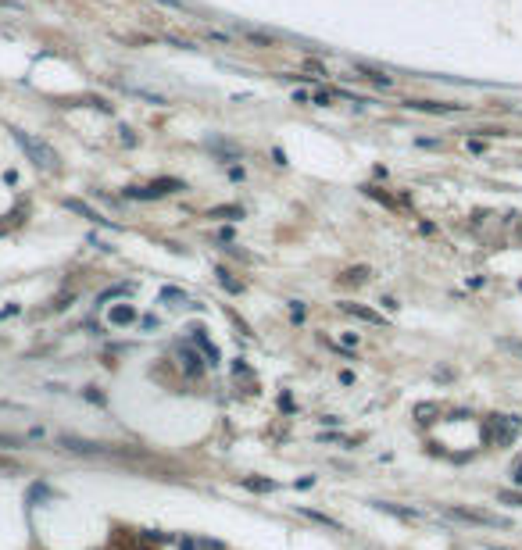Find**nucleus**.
Here are the masks:
<instances>
[{"label": "nucleus", "mask_w": 522, "mask_h": 550, "mask_svg": "<svg viewBox=\"0 0 522 550\" xmlns=\"http://www.w3.org/2000/svg\"><path fill=\"white\" fill-rule=\"evenodd\" d=\"M522 421L515 415H490L483 418V443L487 447H508V443L519 436Z\"/></svg>", "instance_id": "f257e3e1"}, {"label": "nucleus", "mask_w": 522, "mask_h": 550, "mask_svg": "<svg viewBox=\"0 0 522 550\" xmlns=\"http://www.w3.org/2000/svg\"><path fill=\"white\" fill-rule=\"evenodd\" d=\"M15 143L32 158L36 168H44V172H54V168H57V154L50 151L44 140H36V136H29V133H22V129H15Z\"/></svg>", "instance_id": "f03ea898"}, {"label": "nucleus", "mask_w": 522, "mask_h": 550, "mask_svg": "<svg viewBox=\"0 0 522 550\" xmlns=\"http://www.w3.org/2000/svg\"><path fill=\"white\" fill-rule=\"evenodd\" d=\"M176 189H186V186L179 179H154L147 186H129V189H125V197H129V200H161V197L176 193Z\"/></svg>", "instance_id": "7ed1b4c3"}, {"label": "nucleus", "mask_w": 522, "mask_h": 550, "mask_svg": "<svg viewBox=\"0 0 522 550\" xmlns=\"http://www.w3.org/2000/svg\"><path fill=\"white\" fill-rule=\"evenodd\" d=\"M404 111H415V115H462L465 104H447V100H404Z\"/></svg>", "instance_id": "20e7f679"}, {"label": "nucleus", "mask_w": 522, "mask_h": 550, "mask_svg": "<svg viewBox=\"0 0 522 550\" xmlns=\"http://www.w3.org/2000/svg\"><path fill=\"white\" fill-rule=\"evenodd\" d=\"M447 515L458 518V522H469V525H487V529L508 525L505 518H497V515H490V511H472V507H447Z\"/></svg>", "instance_id": "39448f33"}, {"label": "nucleus", "mask_w": 522, "mask_h": 550, "mask_svg": "<svg viewBox=\"0 0 522 550\" xmlns=\"http://www.w3.org/2000/svg\"><path fill=\"white\" fill-rule=\"evenodd\" d=\"M354 72H358L362 79H369V82H375V86H393V75H386L383 68H375V65H369V61H354Z\"/></svg>", "instance_id": "423d86ee"}, {"label": "nucleus", "mask_w": 522, "mask_h": 550, "mask_svg": "<svg viewBox=\"0 0 522 550\" xmlns=\"http://www.w3.org/2000/svg\"><path fill=\"white\" fill-rule=\"evenodd\" d=\"M340 311H344V314H351V319H358V322L383 325V314H380V311H369V307H362V304H340Z\"/></svg>", "instance_id": "0eeeda50"}, {"label": "nucleus", "mask_w": 522, "mask_h": 550, "mask_svg": "<svg viewBox=\"0 0 522 550\" xmlns=\"http://www.w3.org/2000/svg\"><path fill=\"white\" fill-rule=\"evenodd\" d=\"M179 365H183V372L190 375V379H201L204 375V365H201V357L190 350V347H183L179 350Z\"/></svg>", "instance_id": "6e6552de"}, {"label": "nucleus", "mask_w": 522, "mask_h": 550, "mask_svg": "<svg viewBox=\"0 0 522 550\" xmlns=\"http://www.w3.org/2000/svg\"><path fill=\"white\" fill-rule=\"evenodd\" d=\"M236 32H240V39H247V44H258V47H272V44H276L272 32H261V29H250V26H240Z\"/></svg>", "instance_id": "1a4fd4ad"}, {"label": "nucleus", "mask_w": 522, "mask_h": 550, "mask_svg": "<svg viewBox=\"0 0 522 550\" xmlns=\"http://www.w3.org/2000/svg\"><path fill=\"white\" fill-rule=\"evenodd\" d=\"M194 343H197V347L204 350V357H207V365H218V347H215L212 340H207V336H204V329H201V325L194 329Z\"/></svg>", "instance_id": "9d476101"}, {"label": "nucleus", "mask_w": 522, "mask_h": 550, "mask_svg": "<svg viewBox=\"0 0 522 550\" xmlns=\"http://www.w3.org/2000/svg\"><path fill=\"white\" fill-rule=\"evenodd\" d=\"M207 218H225V222H240L243 218V207L240 204H218L207 211Z\"/></svg>", "instance_id": "9b49d317"}, {"label": "nucleus", "mask_w": 522, "mask_h": 550, "mask_svg": "<svg viewBox=\"0 0 522 550\" xmlns=\"http://www.w3.org/2000/svg\"><path fill=\"white\" fill-rule=\"evenodd\" d=\"M207 151L218 154L222 161H240V158H243V154L236 151V146H229V143H222V140H207Z\"/></svg>", "instance_id": "f8f14e48"}, {"label": "nucleus", "mask_w": 522, "mask_h": 550, "mask_svg": "<svg viewBox=\"0 0 522 550\" xmlns=\"http://www.w3.org/2000/svg\"><path fill=\"white\" fill-rule=\"evenodd\" d=\"M369 279V265H358V268H347L344 275H340V283L344 286H362Z\"/></svg>", "instance_id": "ddd939ff"}, {"label": "nucleus", "mask_w": 522, "mask_h": 550, "mask_svg": "<svg viewBox=\"0 0 522 550\" xmlns=\"http://www.w3.org/2000/svg\"><path fill=\"white\" fill-rule=\"evenodd\" d=\"M301 75H308V79H322V75H326V79H329V68L322 65L319 57H308L304 65H301Z\"/></svg>", "instance_id": "4468645a"}, {"label": "nucleus", "mask_w": 522, "mask_h": 550, "mask_svg": "<svg viewBox=\"0 0 522 550\" xmlns=\"http://www.w3.org/2000/svg\"><path fill=\"white\" fill-rule=\"evenodd\" d=\"M375 507H380V511H386V515H398V518H404V522L419 518V511H411V507H398V504H386V500H380Z\"/></svg>", "instance_id": "2eb2a0df"}, {"label": "nucleus", "mask_w": 522, "mask_h": 550, "mask_svg": "<svg viewBox=\"0 0 522 550\" xmlns=\"http://www.w3.org/2000/svg\"><path fill=\"white\" fill-rule=\"evenodd\" d=\"M136 319V311L129 307V304H122V307H111V325H129Z\"/></svg>", "instance_id": "dca6fc26"}, {"label": "nucleus", "mask_w": 522, "mask_h": 550, "mask_svg": "<svg viewBox=\"0 0 522 550\" xmlns=\"http://www.w3.org/2000/svg\"><path fill=\"white\" fill-rule=\"evenodd\" d=\"M365 197H372V200H380V204H386V207H398V197H390L386 189H375V186H365Z\"/></svg>", "instance_id": "f3484780"}, {"label": "nucleus", "mask_w": 522, "mask_h": 550, "mask_svg": "<svg viewBox=\"0 0 522 550\" xmlns=\"http://www.w3.org/2000/svg\"><path fill=\"white\" fill-rule=\"evenodd\" d=\"M243 486H247V490H254V493H272L276 490L272 479H243Z\"/></svg>", "instance_id": "a211bd4d"}, {"label": "nucleus", "mask_w": 522, "mask_h": 550, "mask_svg": "<svg viewBox=\"0 0 522 550\" xmlns=\"http://www.w3.org/2000/svg\"><path fill=\"white\" fill-rule=\"evenodd\" d=\"M215 275H218V283H222L229 293H240V290H243V283H236L233 275H229V268H215Z\"/></svg>", "instance_id": "6ab92c4d"}, {"label": "nucleus", "mask_w": 522, "mask_h": 550, "mask_svg": "<svg viewBox=\"0 0 522 550\" xmlns=\"http://www.w3.org/2000/svg\"><path fill=\"white\" fill-rule=\"evenodd\" d=\"M436 415H440V408H436V404H419V408H415V418H419L422 426H429Z\"/></svg>", "instance_id": "aec40b11"}, {"label": "nucleus", "mask_w": 522, "mask_h": 550, "mask_svg": "<svg viewBox=\"0 0 522 550\" xmlns=\"http://www.w3.org/2000/svg\"><path fill=\"white\" fill-rule=\"evenodd\" d=\"M301 515H308L311 522H322V525H329V529H340L337 518H329V515H322V511H311V507H301Z\"/></svg>", "instance_id": "412c9836"}, {"label": "nucleus", "mask_w": 522, "mask_h": 550, "mask_svg": "<svg viewBox=\"0 0 522 550\" xmlns=\"http://www.w3.org/2000/svg\"><path fill=\"white\" fill-rule=\"evenodd\" d=\"M68 207H72V211H79V215H82V218H90V222H104V218L97 215V211H90L86 204H79V200H68Z\"/></svg>", "instance_id": "4be33fe9"}, {"label": "nucleus", "mask_w": 522, "mask_h": 550, "mask_svg": "<svg viewBox=\"0 0 522 550\" xmlns=\"http://www.w3.org/2000/svg\"><path fill=\"white\" fill-rule=\"evenodd\" d=\"M497 500H501V504H515V507H522V493H519V490H501Z\"/></svg>", "instance_id": "5701e85b"}, {"label": "nucleus", "mask_w": 522, "mask_h": 550, "mask_svg": "<svg viewBox=\"0 0 522 550\" xmlns=\"http://www.w3.org/2000/svg\"><path fill=\"white\" fill-rule=\"evenodd\" d=\"M161 301H183V304H186V293H183V290H172V286H169V290H161Z\"/></svg>", "instance_id": "b1692460"}, {"label": "nucleus", "mask_w": 522, "mask_h": 550, "mask_svg": "<svg viewBox=\"0 0 522 550\" xmlns=\"http://www.w3.org/2000/svg\"><path fill=\"white\" fill-rule=\"evenodd\" d=\"M311 100H315L319 108H326V104H333V93H329V90H319V93H311Z\"/></svg>", "instance_id": "393cba45"}, {"label": "nucleus", "mask_w": 522, "mask_h": 550, "mask_svg": "<svg viewBox=\"0 0 522 550\" xmlns=\"http://www.w3.org/2000/svg\"><path fill=\"white\" fill-rule=\"evenodd\" d=\"M243 176H247V172H243L240 164H229V179H236V182H243Z\"/></svg>", "instance_id": "a878e982"}, {"label": "nucleus", "mask_w": 522, "mask_h": 550, "mask_svg": "<svg viewBox=\"0 0 522 550\" xmlns=\"http://www.w3.org/2000/svg\"><path fill=\"white\" fill-rule=\"evenodd\" d=\"M308 100H311L308 90H294V104H308Z\"/></svg>", "instance_id": "bb28decb"}, {"label": "nucleus", "mask_w": 522, "mask_h": 550, "mask_svg": "<svg viewBox=\"0 0 522 550\" xmlns=\"http://www.w3.org/2000/svg\"><path fill=\"white\" fill-rule=\"evenodd\" d=\"M501 347H508V350H515V354H522V343H515V340H501Z\"/></svg>", "instance_id": "cd10ccee"}, {"label": "nucleus", "mask_w": 522, "mask_h": 550, "mask_svg": "<svg viewBox=\"0 0 522 550\" xmlns=\"http://www.w3.org/2000/svg\"><path fill=\"white\" fill-rule=\"evenodd\" d=\"M290 314H294V322H301V319H304V307H301V304H294V307H290Z\"/></svg>", "instance_id": "c85d7f7f"}, {"label": "nucleus", "mask_w": 522, "mask_h": 550, "mask_svg": "<svg viewBox=\"0 0 522 550\" xmlns=\"http://www.w3.org/2000/svg\"><path fill=\"white\" fill-rule=\"evenodd\" d=\"M0 472H15V461H8V457H0Z\"/></svg>", "instance_id": "c756f323"}, {"label": "nucleus", "mask_w": 522, "mask_h": 550, "mask_svg": "<svg viewBox=\"0 0 522 550\" xmlns=\"http://www.w3.org/2000/svg\"><path fill=\"white\" fill-rule=\"evenodd\" d=\"M161 4H169V8H183V0H161Z\"/></svg>", "instance_id": "7c9ffc66"}, {"label": "nucleus", "mask_w": 522, "mask_h": 550, "mask_svg": "<svg viewBox=\"0 0 522 550\" xmlns=\"http://www.w3.org/2000/svg\"><path fill=\"white\" fill-rule=\"evenodd\" d=\"M515 482H522V464H519V475H515Z\"/></svg>", "instance_id": "2f4dec72"}, {"label": "nucleus", "mask_w": 522, "mask_h": 550, "mask_svg": "<svg viewBox=\"0 0 522 550\" xmlns=\"http://www.w3.org/2000/svg\"><path fill=\"white\" fill-rule=\"evenodd\" d=\"M136 550H140V547H136ZM143 550H147V547H143Z\"/></svg>", "instance_id": "473e14b6"}]
</instances>
